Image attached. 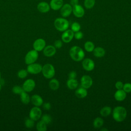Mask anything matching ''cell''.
<instances>
[{
    "label": "cell",
    "instance_id": "1",
    "mask_svg": "<svg viewBox=\"0 0 131 131\" xmlns=\"http://www.w3.org/2000/svg\"><path fill=\"white\" fill-rule=\"evenodd\" d=\"M127 116V112L125 107L118 106L115 107L113 111V119L117 122L124 121Z\"/></svg>",
    "mask_w": 131,
    "mask_h": 131
},
{
    "label": "cell",
    "instance_id": "2",
    "mask_svg": "<svg viewBox=\"0 0 131 131\" xmlns=\"http://www.w3.org/2000/svg\"><path fill=\"white\" fill-rule=\"evenodd\" d=\"M69 53L71 58L76 61L83 60L85 56L83 50L78 46L72 47L70 50Z\"/></svg>",
    "mask_w": 131,
    "mask_h": 131
},
{
    "label": "cell",
    "instance_id": "3",
    "mask_svg": "<svg viewBox=\"0 0 131 131\" xmlns=\"http://www.w3.org/2000/svg\"><path fill=\"white\" fill-rule=\"evenodd\" d=\"M54 25L56 30L60 32H63L68 29L69 23L66 18L59 17L54 20Z\"/></svg>",
    "mask_w": 131,
    "mask_h": 131
},
{
    "label": "cell",
    "instance_id": "4",
    "mask_svg": "<svg viewBox=\"0 0 131 131\" xmlns=\"http://www.w3.org/2000/svg\"><path fill=\"white\" fill-rule=\"evenodd\" d=\"M41 72L43 76L47 79H51L53 78L55 74L54 67L50 63L45 64L42 67Z\"/></svg>",
    "mask_w": 131,
    "mask_h": 131
},
{
    "label": "cell",
    "instance_id": "5",
    "mask_svg": "<svg viewBox=\"0 0 131 131\" xmlns=\"http://www.w3.org/2000/svg\"><path fill=\"white\" fill-rule=\"evenodd\" d=\"M38 52L35 50H30L26 55L25 57V61L27 64H30L34 63L38 59Z\"/></svg>",
    "mask_w": 131,
    "mask_h": 131
},
{
    "label": "cell",
    "instance_id": "6",
    "mask_svg": "<svg viewBox=\"0 0 131 131\" xmlns=\"http://www.w3.org/2000/svg\"><path fill=\"white\" fill-rule=\"evenodd\" d=\"M42 112L38 106L33 107L30 111L29 117L34 121L39 120L41 117Z\"/></svg>",
    "mask_w": 131,
    "mask_h": 131
},
{
    "label": "cell",
    "instance_id": "7",
    "mask_svg": "<svg viewBox=\"0 0 131 131\" xmlns=\"http://www.w3.org/2000/svg\"><path fill=\"white\" fill-rule=\"evenodd\" d=\"M42 66L41 64L37 63H33L28 64L27 70L29 73L32 74H37L41 72Z\"/></svg>",
    "mask_w": 131,
    "mask_h": 131
},
{
    "label": "cell",
    "instance_id": "8",
    "mask_svg": "<svg viewBox=\"0 0 131 131\" xmlns=\"http://www.w3.org/2000/svg\"><path fill=\"white\" fill-rule=\"evenodd\" d=\"M35 82L32 79H27L23 84V88L24 91L26 92H32L35 87Z\"/></svg>",
    "mask_w": 131,
    "mask_h": 131
},
{
    "label": "cell",
    "instance_id": "9",
    "mask_svg": "<svg viewBox=\"0 0 131 131\" xmlns=\"http://www.w3.org/2000/svg\"><path fill=\"white\" fill-rule=\"evenodd\" d=\"M74 32L70 29H67L63 31L61 35V39L65 43L70 42L74 37Z\"/></svg>",
    "mask_w": 131,
    "mask_h": 131
},
{
    "label": "cell",
    "instance_id": "10",
    "mask_svg": "<svg viewBox=\"0 0 131 131\" xmlns=\"http://www.w3.org/2000/svg\"><path fill=\"white\" fill-rule=\"evenodd\" d=\"M82 87L87 89L90 88L93 84L92 78L89 75H83L80 79Z\"/></svg>",
    "mask_w": 131,
    "mask_h": 131
},
{
    "label": "cell",
    "instance_id": "11",
    "mask_svg": "<svg viewBox=\"0 0 131 131\" xmlns=\"http://www.w3.org/2000/svg\"><path fill=\"white\" fill-rule=\"evenodd\" d=\"M46 41L42 38H38L36 39L33 44V47L34 50L37 52L41 51L43 50L46 47Z\"/></svg>",
    "mask_w": 131,
    "mask_h": 131
},
{
    "label": "cell",
    "instance_id": "12",
    "mask_svg": "<svg viewBox=\"0 0 131 131\" xmlns=\"http://www.w3.org/2000/svg\"><path fill=\"white\" fill-rule=\"evenodd\" d=\"M83 68L87 71H91L95 68V63L94 61L90 58H85L82 62Z\"/></svg>",
    "mask_w": 131,
    "mask_h": 131
},
{
    "label": "cell",
    "instance_id": "13",
    "mask_svg": "<svg viewBox=\"0 0 131 131\" xmlns=\"http://www.w3.org/2000/svg\"><path fill=\"white\" fill-rule=\"evenodd\" d=\"M72 12V6L70 4L63 5L60 8V14L63 17H67L71 15Z\"/></svg>",
    "mask_w": 131,
    "mask_h": 131
},
{
    "label": "cell",
    "instance_id": "14",
    "mask_svg": "<svg viewBox=\"0 0 131 131\" xmlns=\"http://www.w3.org/2000/svg\"><path fill=\"white\" fill-rule=\"evenodd\" d=\"M72 12L75 16L78 18H80L84 15V10L82 6L78 4L72 7Z\"/></svg>",
    "mask_w": 131,
    "mask_h": 131
},
{
    "label": "cell",
    "instance_id": "15",
    "mask_svg": "<svg viewBox=\"0 0 131 131\" xmlns=\"http://www.w3.org/2000/svg\"><path fill=\"white\" fill-rule=\"evenodd\" d=\"M56 52V48L52 45L46 46L43 50V53L46 57H52L55 54Z\"/></svg>",
    "mask_w": 131,
    "mask_h": 131
},
{
    "label": "cell",
    "instance_id": "16",
    "mask_svg": "<svg viewBox=\"0 0 131 131\" xmlns=\"http://www.w3.org/2000/svg\"><path fill=\"white\" fill-rule=\"evenodd\" d=\"M63 5V0H51L50 2V8L55 11L60 9Z\"/></svg>",
    "mask_w": 131,
    "mask_h": 131
},
{
    "label": "cell",
    "instance_id": "17",
    "mask_svg": "<svg viewBox=\"0 0 131 131\" xmlns=\"http://www.w3.org/2000/svg\"><path fill=\"white\" fill-rule=\"evenodd\" d=\"M37 9L41 13H47L50 11V5L46 2H41L38 4Z\"/></svg>",
    "mask_w": 131,
    "mask_h": 131
},
{
    "label": "cell",
    "instance_id": "18",
    "mask_svg": "<svg viewBox=\"0 0 131 131\" xmlns=\"http://www.w3.org/2000/svg\"><path fill=\"white\" fill-rule=\"evenodd\" d=\"M32 103L35 106H40L42 105L43 101L42 97L37 94H34L31 98Z\"/></svg>",
    "mask_w": 131,
    "mask_h": 131
},
{
    "label": "cell",
    "instance_id": "19",
    "mask_svg": "<svg viewBox=\"0 0 131 131\" xmlns=\"http://www.w3.org/2000/svg\"><path fill=\"white\" fill-rule=\"evenodd\" d=\"M126 97V93L123 90H118L114 94V97L117 101H122Z\"/></svg>",
    "mask_w": 131,
    "mask_h": 131
},
{
    "label": "cell",
    "instance_id": "20",
    "mask_svg": "<svg viewBox=\"0 0 131 131\" xmlns=\"http://www.w3.org/2000/svg\"><path fill=\"white\" fill-rule=\"evenodd\" d=\"M75 94L79 98H84L88 95V91L86 89L82 87L77 89L75 91Z\"/></svg>",
    "mask_w": 131,
    "mask_h": 131
},
{
    "label": "cell",
    "instance_id": "21",
    "mask_svg": "<svg viewBox=\"0 0 131 131\" xmlns=\"http://www.w3.org/2000/svg\"><path fill=\"white\" fill-rule=\"evenodd\" d=\"M93 52L94 56L98 58L103 57L105 54V50L103 48L100 47H98L94 48Z\"/></svg>",
    "mask_w": 131,
    "mask_h": 131
},
{
    "label": "cell",
    "instance_id": "22",
    "mask_svg": "<svg viewBox=\"0 0 131 131\" xmlns=\"http://www.w3.org/2000/svg\"><path fill=\"white\" fill-rule=\"evenodd\" d=\"M20 99L21 102L24 104H28L31 101V98L27 92L23 91L20 95Z\"/></svg>",
    "mask_w": 131,
    "mask_h": 131
},
{
    "label": "cell",
    "instance_id": "23",
    "mask_svg": "<svg viewBox=\"0 0 131 131\" xmlns=\"http://www.w3.org/2000/svg\"><path fill=\"white\" fill-rule=\"evenodd\" d=\"M78 85V83L77 80L75 79H69L67 81V86L71 90L75 89Z\"/></svg>",
    "mask_w": 131,
    "mask_h": 131
},
{
    "label": "cell",
    "instance_id": "24",
    "mask_svg": "<svg viewBox=\"0 0 131 131\" xmlns=\"http://www.w3.org/2000/svg\"><path fill=\"white\" fill-rule=\"evenodd\" d=\"M112 113V108L108 106H105L103 107L100 111V115L103 117H107L109 116Z\"/></svg>",
    "mask_w": 131,
    "mask_h": 131
},
{
    "label": "cell",
    "instance_id": "25",
    "mask_svg": "<svg viewBox=\"0 0 131 131\" xmlns=\"http://www.w3.org/2000/svg\"><path fill=\"white\" fill-rule=\"evenodd\" d=\"M50 88L53 91L57 90L59 87V82L56 79H51L49 83Z\"/></svg>",
    "mask_w": 131,
    "mask_h": 131
},
{
    "label": "cell",
    "instance_id": "26",
    "mask_svg": "<svg viewBox=\"0 0 131 131\" xmlns=\"http://www.w3.org/2000/svg\"><path fill=\"white\" fill-rule=\"evenodd\" d=\"M104 123L103 120L100 117L96 118L93 121V125L95 128H98L101 127Z\"/></svg>",
    "mask_w": 131,
    "mask_h": 131
},
{
    "label": "cell",
    "instance_id": "27",
    "mask_svg": "<svg viewBox=\"0 0 131 131\" xmlns=\"http://www.w3.org/2000/svg\"><path fill=\"white\" fill-rule=\"evenodd\" d=\"M36 129L38 131H46L47 129V124L41 120L37 123Z\"/></svg>",
    "mask_w": 131,
    "mask_h": 131
},
{
    "label": "cell",
    "instance_id": "28",
    "mask_svg": "<svg viewBox=\"0 0 131 131\" xmlns=\"http://www.w3.org/2000/svg\"><path fill=\"white\" fill-rule=\"evenodd\" d=\"M84 47V49L87 52H91L94 50L95 48V46H94V44L92 41H88L85 42Z\"/></svg>",
    "mask_w": 131,
    "mask_h": 131
},
{
    "label": "cell",
    "instance_id": "29",
    "mask_svg": "<svg viewBox=\"0 0 131 131\" xmlns=\"http://www.w3.org/2000/svg\"><path fill=\"white\" fill-rule=\"evenodd\" d=\"M95 4V0H84V6L85 8L90 9L92 8Z\"/></svg>",
    "mask_w": 131,
    "mask_h": 131
},
{
    "label": "cell",
    "instance_id": "30",
    "mask_svg": "<svg viewBox=\"0 0 131 131\" xmlns=\"http://www.w3.org/2000/svg\"><path fill=\"white\" fill-rule=\"evenodd\" d=\"M34 122H35V121L31 119L30 117L27 118L25 119V125L27 128H31L34 125Z\"/></svg>",
    "mask_w": 131,
    "mask_h": 131
},
{
    "label": "cell",
    "instance_id": "31",
    "mask_svg": "<svg viewBox=\"0 0 131 131\" xmlns=\"http://www.w3.org/2000/svg\"><path fill=\"white\" fill-rule=\"evenodd\" d=\"M41 120L43 121L44 122H45L47 124H50L52 121V117L49 114H44L41 116Z\"/></svg>",
    "mask_w": 131,
    "mask_h": 131
},
{
    "label": "cell",
    "instance_id": "32",
    "mask_svg": "<svg viewBox=\"0 0 131 131\" xmlns=\"http://www.w3.org/2000/svg\"><path fill=\"white\" fill-rule=\"evenodd\" d=\"M28 74V72L27 70L21 69L18 72L17 76L20 79H24L27 76Z\"/></svg>",
    "mask_w": 131,
    "mask_h": 131
},
{
    "label": "cell",
    "instance_id": "33",
    "mask_svg": "<svg viewBox=\"0 0 131 131\" xmlns=\"http://www.w3.org/2000/svg\"><path fill=\"white\" fill-rule=\"evenodd\" d=\"M12 91L13 93L15 94H18L20 95L24 90H23V87H21L19 85H15L13 87L12 89Z\"/></svg>",
    "mask_w": 131,
    "mask_h": 131
},
{
    "label": "cell",
    "instance_id": "34",
    "mask_svg": "<svg viewBox=\"0 0 131 131\" xmlns=\"http://www.w3.org/2000/svg\"><path fill=\"white\" fill-rule=\"evenodd\" d=\"M81 28L80 24L77 22L73 23L71 25V30L74 32H76L79 31Z\"/></svg>",
    "mask_w": 131,
    "mask_h": 131
},
{
    "label": "cell",
    "instance_id": "35",
    "mask_svg": "<svg viewBox=\"0 0 131 131\" xmlns=\"http://www.w3.org/2000/svg\"><path fill=\"white\" fill-rule=\"evenodd\" d=\"M123 90L126 93H129L131 92V83H126L123 84Z\"/></svg>",
    "mask_w": 131,
    "mask_h": 131
},
{
    "label": "cell",
    "instance_id": "36",
    "mask_svg": "<svg viewBox=\"0 0 131 131\" xmlns=\"http://www.w3.org/2000/svg\"><path fill=\"white\" fill-rule=\"evenodd\" d=\"M83 36V34L81 31H77L75 32L74 35V37L76 39H81Z\"/></svg>",
    "mask_w": 131,
    "mask_h": 131
},
{
    "label": "cell",
    "instance_id": "37",
    "mask_svg": "<svg viewBox=\"0 0 131 131\" xmlns=\"http://www.w3.org/2000/svg\"><path fill=\"white\" fill-rule=\"evenodd\" d=\"M54 45L56 48H60L62 46V42L60 40H56L55 41Z\"/></svg>",
    "mask_w": 131,
    "mask_h": 131
},
{
    "label": "cell",
    "instance_id": "38",
    "mask_svg": "<svg viewBox=\"0 0 131 131\" xmlns=\"http://www.w3.org/2000/svg\"><path fill=\"white\" fill-rule=\"evenodd\" d=\"M123 86V84L122 82H121L120 81H118L116 82L115 83V88L117 90L122 89Z\"/></svg>",
    "mask_w": 131,
    "mask_h": 131
},
{
    "label": "cell",
    "instance_id": "39",
    "mask_svg": "<svg viewBox=\"0 0 131 131\" xmlns=\"http://www.w3.org/2000/svg\"><path fill=\"white\" fill-rule=\"evenodd\" d=\"M43 104V108L46 110H50L51 108V105L49 102L44 103Z\"/></svg>",
    "mask_w": 131,
    "mask_h": 131
},
{
    "label": "cell",
    "instance_id": "40",
    "mask_svg": "<svg viewBox=\"0 0 131 131\" xmlns=\"http://www.w3.org/2000/svg\"><path fill=\"white\" fill-rule=\"evenodd\" d=\"M77 76V73L75 71H71L69 74V79H75Z\"/></svg>",
    "mask_w": 131,
    "mask_h": 131
},
{
    "label": "cell",
    "instance_id": "41",
    "mask_svg": "<svg viewBox=\"0 0 131 131\" xmlns=\"http://www.w3.org/2000/svg\"><path fill=\"white\" fill-rule=\"evenodd\" d=\"M79 3V1L78 0H70V5L73 7L75 5H78Z\"/></svg>",
    "mask_w": 131,
    "mask_h": 131
},
{
    "label": "cell",
    "instance_id": "42",
    "mask_svg": "<svg viewBox=\"0 0 131 131\" xmlns=\"http://www.w3.org/2000/svg\"><path fill=\"white\" fill-rule=\"evenodd\" d=\"M101 130H102V131H103V130H106V131H107L108 130H107V129H106V128H102V129H101Z\"/></svg>",
    "mask_w": 131,
    "mask_h": 131
},
{
    "label": "cell",
    "instance_id": "43",
    "mask_svg": "<svg viewBox=\"0 0 131 131\" xmlns=\"http://www.w3.org/2000/svg\"><path fill=\"white\" fill-rule=\"evenodd\" d=\"M1 89H2V84H1V83H0V91H1Z\"/></svg>",
    "mask_w": 131,
    "mask_h": 131
},
{
    "label": "cell",
    "instance_id": "44",
    "mask_svg": "<svg viewBox=\"0 0 131 131\" xmlns=\"http://www.w3.org/2000/svg\"><path fill=\"white\" fill-rule=\"evenodd\" d=\"M1 79V72H0V80Z\"/></svg>",
    "mask_w": 131,
    "mask_h": 131
}]
</instances>
